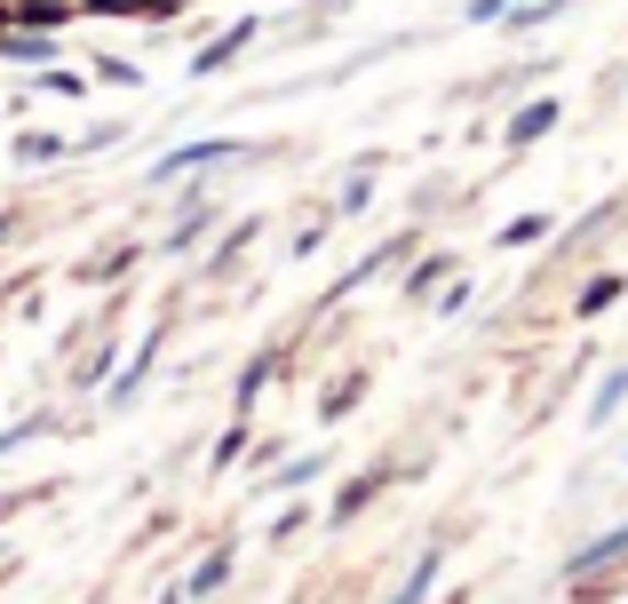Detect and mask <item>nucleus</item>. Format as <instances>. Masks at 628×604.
<instances>
[{
	"label": "nucleus",
	"instance_id": "nucleus-2",
	"mask_svg": "<svg viewBox=\"0 0 628 604\" xmlns=\"http://www.w3.org/2000/svg\"><path fill=\"white\" fill-rule=\"evenodd\" d=\"M429 573H438V549H429V557H422V564H414V581H406V589H399V604H422V589H429Z\"/></svg>",
	"mask_w": 628,
	"mask_h": 604
},
{
	"label": "nucleus",
	"instance_id": "nucleus-1",
	"mask_svg": "<svg viewBox=\"0 0 628 604\" xmlns=\"http://www.w3.org/2000/svg\"><path fill=\"white\" fill-rule=\"evenodd\" d=\"M549 120H557V104H534V112H517V127H509V144H534V136H541Z\"/></svg>",
	"mask_w": 628,
	"mask_h": 604
},
{
	"label": "nucleus",
	"instance_id": "nucleus-3",
	"mask_svg": "<svg viewBox=\"0 0 628 604\" xmlns=\"http://www.w3.org/2000/svg\"><path fill=\"white\" fill-rule=\"evenodd\" d=\"M223 573H231V557H208V564H200V573H191V596H208V589H215Z\"/></svg>",
	"mask_w": 628,
	"mask_h": 604
}]
</instances>
